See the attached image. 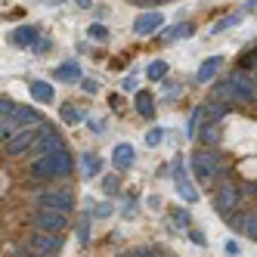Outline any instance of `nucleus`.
Listing matches in <instances>:
<instances>
[{"instance_id":"nucleus-16","label":"nucleus","mask_w":257,"mask_h":257,"mask_svg":"<svg viewBox=\"0 0 257 257\" xmlns=\"http://www.w3.org/2000/svg\"><path fill=\"white\" fill-rule=\"evenodd\" d=\"M220 62H223V59H220V56H208L205 62H201V68H198V84H208L214 75H217V68H220Z\"/></svg>"},{"instance_id":"nucleus-37","label":"nucleus","mask_w":257,"mask_h":257,"mask_svg":"<svg viewBox=\"0 0 257 257\" xmlns=\"http://www.w3.org/2000/svg\"><path fill=\"white\" fill-rule=\"evenodd\" d=\"M137 7H158V4H168V0H134Z\"/></svg>"},{"instance_id":"nucleus-41","label":"nucleus","mask_w":257,"mask_h":257,"mask_svg":"<svg viewBox=\"0 0 257 257\" xmlns=\"http://www.w3.org/2000/svg\"><path fill=\"white\" fill-rule=\"evenodd\" d=\"M22 257H44V254H38V251H28V254H22Z\"/></svg>"},{"instance_id":"nucleus-25","label":"nucleus","mask_w":257,"mask_h":257,"mask_svg":"<svg viewBox=\"0 0 257 257\" xmlns=\"http://www.w3.org/2000/svg\"><path fill=\"white\" fill-rule=\"evenodd\" d=\"M146 75H149L152 81H161L164 75H168V62H164V59H158V62H152L149 68H146Z\"/></svg>"},{"instance_id":"nucleus-7","label":"nucleus","mask_w":257,"mask_h":257,"mask_svg":"<svg viewBox=\"0 0 257 257\" xmlns=\"http://www.w3.org/2000/svg\"><path fill=\"white\" fill-rule=\"evenodd\" d=\"M192 171L198 180H214L217 177V155L214 152H198L192 158Z\"/></svg>"},{"instance_id":"nucleus-9","label":"nucleus","mask_w":257,"mask_h":257,"mask_svg":"<svg viewBox=\"0 0 257 257\" xmlns=\"http://www.w3.org/2000/svg\"><path fill=\"white\" fill-rule=\"evenodd\" d=\"M174 186H177V192H180L183 201H189V205H192V201H198V192H195V186L189 183V177H186V171H183L180 161L174 164Z\"/></svg>"},{"instance_id":"nucleus-33","label":"nucleus","mask_w":257,"mask_h":257,"mask_svg":"<svg viewBox=\"0 0 257 257\" xmlns=\"http://www.w3.org/2000/svg\"><path fill=\"white\" fill-rule=\"evenodd\" d=\"M223 248H226V254H229V257H238V254H242V245H238V242H232V238H229V242H226Z\"/></svg>"},{"instance_id":"nucleus-5","label":"nucleus","mask_w":257,"mask_h":257,"mask_svg":"<svg viewBox=\"0 0 257 257\" xmlns=\"http://www.w3.org/2000/svg\"><path fill=\"white\" fill-rule=\"evenodd\" d=\"M38 208H47V211H62L68 214L71 208H75V198H71L68 189H53V192H44L38 195Z\"/></svg>"},{"instance_id":"nucleus-30","label":"nucleus","mask_w":257,"mask_h":257,"mask_svg":"<svg viewBox=\"0 0 257 257\" xmlns=\"http://www.w3.org/2000/svg\"><path fill=\"white\" fill-rule=\"evenodd\" d=\"M78 242H90V220L87 217L78 223Z\"/></svg>"},{"instance_id":"nucleus-24","label":"nucleus","mask_w":257,"mask_h":257,"mask_svg":"<svg viewBox=\"0 0 257 257\" xmlns=\"http://www.w3.org/2000/svg\"><path fill=\"white\" fill-rule=\"evenodd\" d=\"M59 115H62L65 124H78V121H84V115L78 112V105H71V102H65V105L59 108Z\"/></svg>"},{"instance_id":"nucleus-22","label":"nucleus","mask_w":257,"mask_h":257,"mask_svg":"<svg viewBox=\"0 0 257 257\" xmlns=\"http://www.w3.org/2000/svg\"><path fill=\"white\" fill-rule=\"evenodd\" d=\"M235 223H238V229H242L245 235L257 238V214H245V217H238Z\"/></svg>"},{"instance_id":"nucleus-3","label":"nucleus","mask_w":257,"mask_h":257,"mask_svg":"<svg viewBox=\"0 0 257 257\" xmlns=\"http://www.w3.org/2000/svg\"><path fill=\"white\" fill-rule=\"evenodd\" d=\"M56 149H62V137L53 131V127H41L38 131V140H34V146H31V158L38 161V158H47L50 152H56Z\"/></svg>"},{"instance_id":"nucleus-35","label":"nucleus","mask_w":257,"mask_h":257,"mask_svg":"<svg viewBox=\"0 0 257 257\" xmlns=\"http://www.w3.org/2000/svg\"><path fill=\"white\" fill-rule=\"evenodd\" d=\"M93 214H96V217H108V214H112V205H96Z\"/></svg>"},{"instance_id":"nucleus-43","label":"nucleus","mask_w":257,"mask_h":257,"mask_svg":"<svg viewBox=\"0 0 257 257\" xmlns=\"http://www.w3.org/2000/svg\"><path fill=\"white\" fill-rule=\"evenodd\" d=\"M121 257H131V254H121Z\"/></svg>"},{"instance_id":"nucleus-6","label":"nucleus","mask_w":257,"mask_h":257,"mask_svg":"<svg viewBox=\"0 0 257 257\" xmlns=\"http://www.w3.org/2000/svg\"><path fill=\"white\" fill-rule=\"evenodd\" d=\"M28 248L38 251V254H44V257H53V254L62 251V238L59 235H50V232H34L31 242H28Z\"/></svg>"},{"instance_id":"nucleus-39","label":"nucleus","mask_w":257,"mask_h":257,"mask_svg":"<svg viewBox=\"0 0 257 257\" xmlns=\"http://www.w3.org/2000/svg\"><path fill=\"white\" fill-rule=\"evenodd\" d=\"M192 242H195V245H205V235H201V232H195V229H192Z\"/></svg>"},{"instance_id":"nucleus-13","label":"nucleus","mask_w":257,"mask_h":257,"mask_svg":"<svg viewBox=\"0 0 257 257\" xmlns=\"http://www.w3.org/2000/svg\"><path fill=\"white\" fill-rule=\"evenodd\" d=\"M10 44H16V47H34V44H38V28H34V25H19L16 31H10Z\"/></svg>"},{"instance_id":"nucleus-11","label":"nucleus","mask_w":257,"mask_h":257,"mask_svg":"<svg viewBox=\"0 0 257 257\" xmlns=\"http://www.w3.org/2000/svg\"><path fill=\"white\" fill-rule=\"evenodd\" d=\"M161 25H164V16H161L158 10L143 13V16H137V22H134V34H152V31H158Z\"/></svg>"},{"instance_id":"nucleus-15","label":"nucleus","mask_w":257,"mask_h":257,"mask_svg":"<svg viewBox=\"0 0 257 257\" xmlns=\"http://www.w3.org/2000/svg\"><path fill=\"white\" fill-rule=\"evenodd\" d=\"M56 81H62V84H71V81H81V65L78 62H62V65H56Z\"/></svg>"},{"instance_id":"nucleus-31","label":"nucleus","mask_w":257,"mask_h":257,"mask_svg":"<svg viewBox=\"0 0 257 257\" xmlns=\"http://www.w3.org/2000/svg\"><path fill=\"white\" fill-rule=\"evenodd\" d=\"M13 108H16V102H13V99H7V96H0V118H7V115H13Z\"/></svg>"},{"instance_id":"nucleus-27","label":"nucleus","mask_w":257,"mask_h":257,"mask_svg":"<svg viewBox=\"0 0 257 257\" xmlns=\"http://www.w3.org/2000/svg\"><path fill=\"white\" fill-rule=\"evenodd\" d=\"M238 19L242 16H226V19H220L214 28H211V34H220V31H226V28H232V25H238Z\"/></svg>"},{"instance_id":"nucleus-2","label":"nucleus","mask_w":257,"mask_h":257,"mask_svg":"<svg viewBox=\"0 0 257 257\" xmlns=\"http://www.w3.org/2000/svg\"><path fill=\"white\" fill-rule=\"evenodd\" d=\"M226 96L229 99H238V102H251L257 96V87L251 81V75H245V71H235V75L226 78Z\"/></svg>"},{"instance_id":"nucleus-34","label":"nucleus","mask_w":257,"mask_h":257,"mask_svg":"<svg viewBox=\"0 0 257 257\" xmlns=\"http://www.w3.org/2000/svg\"><path fill=\"white\" fill-rule=\"evenodd\" d=\"M81 87L87 90V93H99V87H96V81H90V78H84V81H81Z\"/></svg>"},{"instance_id":"nucleus-18","label":"nucleus","mask_w":257,"mask_h":257,"mask_svg":"<svg viewBox=\"0 0 257 257\" xmlns=\"http://www.w3.org/2000/svg\"><path fill=\"white\" fill-rule=\"evenodd\" d=\"M195 28H192V22H180V25H171V28H164V34L161 38L164 41H180V38H189Z\"/></svg>"},{"instance_id":"nucleus-23","label":"nucleus","mask_w":257,"mask_h":257,"mask_svg":"<svg viewBox=\"0 0 257 257\" xmlns=\"http://www.w3.org/2000/svg\"><path fill=\"white\" fill-rule=\"evenodd\" d=\"M81 171H84V177H96V174H99V158H96L93 152H87V155L81 158Z\"/></svg>"},{"instance_id":"nucleus-32","label":"nucleus","mask_w":257,"mask_h":257,"mask_svg":"<svg viewBox=\"0 0 257 257\" xmlns=\"http://www.w3.org/2000/svg\"><path fill=\"white\" fill-rule=\"evenodd\" d=\"M174 223L177 226H189V211H177L174 214Z\"/></svg>"},{"instance_id":"nucleus-1","label":"nucleus","mask_w":257,"mask_h":257,"mask_svg":"<svg viewBox=\"0 0 257 257\" xmlns=\"http://www.w3.org/2000/svg\"><path fill=\"white\" fill-rule=\"evenodd\" d=\"M71 168H75V161H71V155L65 152V146L56 152H50L47 158H38L31 164V174L34 177H68Z\"/></svg>"},{"instance_id":"nucleus-44","label":"nucleus","mask_w":257,"mask_h":257,"mask_svg":"<svg viewBox=\"0 0 257 257\" xmlns=\"http://www.w3.org/2000/svg\"><path fill=\"white\" fill-rule=\"evenodd\" d=\"M254 71H257V62H254Z\"/></svg>"},{"instance_id":"nucleus-42","label":"nucleus","mask_w":257,"mask_h":257,"mask_svg":"<svg viewBox=\"0 0 257 257\" xmlns=\"http://www.w3.org/2000/svg\"><path fill=\"white\" fill-rule=\"evenodd\" d=\"M78 7H84V10H87V7H90V0H78Z\"/></svg>"},{"instance_id":"nucleus-12","label":"nucleus","mask_w":257,"mask_h":257,"mask_svg":"<svg viewBox=\"0 0 257 257\" xmlns=\"http://www.w3.org/2000/svg\"><path fill=\"white\" fill-rule=\"evenodd\" d=\"M112 161H115V168H118V171L134 168V161H137V149H134L131 143H118V146H115V152H112Z\"/></svg>"},{"instance_id":"nucleus-40","label":"nucleus","mask_w":257,"mask_h":257,"mask_svg":"<svg viewBox=\"0 0 257 257\" xmlns=\"http://www.w3.org/2000/svg\"><path fill=\"white\" fill-rule=\"evenodd\" d=\"M257 7V0H248V4H245V10H254Z\"/></svg>"},{"instance_id":"nucleus-19","label":"nucleus","mask_w":257,"mask_h":257,"mask_svg":"<svg viewBox=\"0 0 257 257\" xmlns=\"http://www.w3.org/2000/svg\"><path fill=\"white\" fill-rule=\"evenodd\" d=\"M201 143H205V146H214L217 140H220V127L214 124V121H205V124H201V131L195 134Z\"/></svg>"},{"instance_id":"nucleus-14","label":"nucleus","mask_w":257,"mask_h":257,"mask_svg":"<svg viewBox=\"0 0 257 257\" xmlns=\"http://www.w3.org/2000/svg\"><path fill=\"white\" fill-rule=\"evenodd\" d=\"M13 118H16L19 127H38L41 124V112H38V108H28V105H16Z\"/></svg>"},{"instance_id":"nucleus-21","label":"nucleus","mask_w":257,"mask_h":257,"mask_svg":"<svg viewBox=\"0 0 257 257\" xmlns=\"http://www.w3.org/2000/svg\"><path fill=\"white\" fill-rule=\"evenodd\" d=\"M22 127L16 124V118L13 115H7V118H0V140H10V137H16Z\"/></svg>"},{"instance_id":"nucleus-8","label":"nucleus","mask_w":257,"mask_h":257,"mask_svg":"<svg viewBox=\"0 0 257 257\" xmlns=\"http://www.w3.org/2000/svg\"><path fill=\"white\" fill-rule=\"evenodd\" d=\"M214 205H217L220 214H229V211L238 205V189L232 186V183H220V189H217V195H214Z\"/></svg>"},{"instance_id":"nucleus-10","label":"nucleus","mask_w":257,"mask_h":257,"mask_svg":"<svg viewBox=\"0 0 257 257\" xmlns=\"http://www.w3.org/2000/svg\"><path fill=\"white\" fill-rule=\"evenodd\" d=\"M34 140H38V131H34V127H22V131L16 134V137L7 140V149H10V155H19V152L31 149Z\"/></svg>"},{"instance_id":"nucleus-38","label":"nucleus","mask_w":257,"mask_h":257,"mask_svg":"<svg viewBox=\"0 0 257 257\" xmlns=\"http://www.w3.org/2000/svg\"><path fill=\"white\" fill-rule=\"evenodd\" d=\"M134 84H137V78H134V75H127V78H124V90H134Z\"/></svg>"},{"instance_id":"nucleus-28","label":"nucleus","mask_w":257,"mask_h":257,"mask_svg":"<svg viewBox=\"0 0 257 257\" xmlns=\"http://www.w3.org/2000/svg\"><path fill=\"white\" fill-rule=\"evenodd\" d=\"M99 186H102V192L105 195H118V177H102V183H99Z\"/></svg>"},{"instance_id":"nucleus-36","label":"nucleus","mask_w":257,"mask_h":257,"mask_svg":"<svg viewBox=\"0 0 257 257\" xmlns=\"http://www.w3.org/2000/svg\"><path fill=\"white\" fill-rule=\"evenodd\" d=\"M131 257H158V254H155L152 248H140V251H134Z\"/></svg>"},{"instance_id":"nucleus-29","label":"nucleus","mask_w":257,"mask_h":257,"mask_svg":"<svg viewBox=\"0 0 257 257\" xmlns=\"http://www.w3.org/2000/svg\"><path fill=\"white\" fill-rule=\"evenodd\" d=\"M164 134H168L164 127H152V131L146 134V146H158V143L164 140Z\"/></svg>"},{"instance_id":"nucleus-17","label":"nucleus","mask_w":257,"mask_h":257,"mask_svg":"<svg viewBox=\"0 0 257 257\" xmlns=\"http://www.w3.org/2000/svg\"><path fill=\"white\" fill-rule=\"evenodd\" d=\"M31 99L34 102H53V84H47V81H31Z\"/></svg>"},{"instance_id":"nucleus-4","label":"nucleus","mask_w":257,"mask_h":257,"mask_svg":"<svg viewBox=\"0 0 257 257\" xmlns=\"http://www.w3.org/2000/svg\"><path fill=\"white\" fill-rule=\"evenodd\" d=\"M34 226H38L41 232L59 235V232L68 226V220H65V214H62V211H47V208H41L38 214H34Z\"/></svg>"},{"instance_id":"nucleus-45","label":"nucleus","mask_w":257,"mask_h":257,"mask_svg":"<svg viewBox=\"0 0 257 257\" xmlns=\"http://www.w3.org/2000/svg\"><path fill=\"white\" fill-rule=\"evenodd\" d=\"M56 4H62V0H56Z\"/></svg>"},{"instance_id":"nucleus-26","label":"nucleus","mask_w":257,"mask_h":257,"mask_svg":"<svg viewBox=\"0 0 257 257\" xmlns=\"http://www.w3.org/2000/svg\"><path fill=\"white\" fill-rule=\"evenodd\" d=\"M87 34H90V41H108V28L102 22H93L87 28Z\"/></svg>"},{"instance_id":"nucleus-20","label":"nucleus","mask_w":257,"mask_h":257,"mask_svg":"<svg viewBox=\"0 0 257 257\" xmlns=\"http://www.w3.org/2000/svg\"><path fill=\"white\" fill-rule=\"evenodd\" d=\"M137 112H140L143 118H152V112H155L152 93H146V90H140V93H137Z\"/></svg>"}]
</instances>
